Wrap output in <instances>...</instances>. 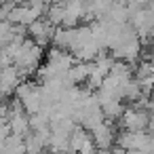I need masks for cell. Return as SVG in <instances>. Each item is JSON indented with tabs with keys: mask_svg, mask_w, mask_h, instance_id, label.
I'll return each mask as SVG.
<instances>
[{
	"mask_svg": "<svg viewBox=\"0 0 154 154\" xmlns=\"http://www.w3.org/2000/svg\"><path fill=\"white\" fill-rule=\"evenodd\" d=\"M40 61H42V47H40V45H36V42L28 36V38H26V42L21 45L19 53H17V57H15L13 66H15V68L21 72V76L26 78V76L36 74V70L42 66Z\"/></svg>",
	"mask_w": 154,
	"mask_h": 154,
	"instance_id": "6da1fadb",
	"label": "cell"
},
{
	"mask_svg": "<svg viewBox=\"0 0 154 154\" xmlns=\"http://www.w3.org/2000/svg\"><path fill=\"white\" fill-rule=\"evenodd\" d=\"M17 99L21 101L23 110L32 116V114H38L42 110V93H40V85H34V82H21L19 89H17Z\"/></svg>",
	"mask_w": 154,
	"mask_h": 154,
	"instance_id": "7a4b0ae2",
	"label": "cell"
},
{
	"mask_svg": "<svg viewBox=\"0 0 154 154\" xmlns=\"http://www.w3.org/2000/svg\"><path fill=\"white\" fill-rule=\"evenodd\" d=\"M70 152H74V154H95L97 148H95L91 131H87L82 127H76L74 133L70 135Z\"/></svg>",
	"mask_w": 154,
	"mask_h": 154,
	"instance_id": "3957f363",
	"label": "cell"
},
{
	"mask_svg": "<svg viewBox=\"0 0 154 154\" xmlns=\"http://www.w3.org/2000/svg\"><path fill=\"white\" fill-rule=\"evenodd\" d=\"M47 63L57 72V74H63V72H70V68L76 63V57L70 53V51H63V49H49L47 53Z\"/></svg>",
	"mask_w": 154,
	"mask_h": 154,
	"instance_id": "277c9868",
	"label": "cell"
},
{
	"mask_svg": "<svg viewBox=\"0 0 154 154\" xmlns=\"http://www.w3.org/2000/svg\"><path fill=\"white\" fill-rule=\"evenodd\" d=\"M21 72L15 68V66H9V68H2L0 70V95L2 97H9L13 93H17L19 85H21Z\"/></svg>",
	"mask_w": 154,
	"mask_h": 154,
	"instance_id": "5b68a950",
	"label": "cell"
},
{
	"mask_svg": "<svg viewBox=\"0 0 154 154\" xmlns=\"http://www.w3.org/2000/svg\"><path fill=\"white\" fill-rule=\"evenodd\" d=\"M28 34H30V38L36 42V45H40V47H45V45H49L51 40H53V34H55V26L49 21V19H36L30 28H28Z\"/></svg>",
	"mask_w": 154,
	"mask_h": 154,
	"instance_id": "8992f818",
	"label": "cell"
},
{
	"mask_svg": "<svg viewBox=\"0 0 154 154\" xmlns=\"http://www.w3.org/2000/svg\"><path fill=\"white\" fill-rule=\"evenodd\" d=\"M66 19L63 28H78V21L87 17V0H63Z\"/></svg>",
	"mask_w": 154,
	"mask_h": 154,
	"instance_id": "52a82bcc",
	"label": "cell"
},
{
	"mask_svg": "<svg viewBox=\"0 0 154 154\" xmlns=\"http://www.w3.org/2000/svg\"><path fill=\"white\" fill-rule=\"evenodd\" d=\"M120 122L127 131H141L150 125V118L143 110H137V108H127L125 114L120 116Z\"/></svg>",
	"mask_w": 154,
	"mask_h": 154,
	"instance_id": "ba28073f",
	"label": "cell"
},
{
	"mask_svg": "<svg viewBox=\"0 0 154 154\" xmlns=\"http://www.w3.org/2000/svg\"><path fill=\"white\" fill-rule=\"evenodd\" d=\"M91 135H93V141H95L97 150H110V148H114L116 133H114V129H112L110 122H101L99 127H95L91 131Z\"/></svg>",
	"mask_w": 154,
	"mask_h": 154,
	"instance_id": "9c48e42d",
	"label": "cell"
},
{
	"mask_svg": "<svg viewBox=\"0 0 154 154\" xmlns=\"http://www.w3.org/2000/svg\"><path fill=\"white\" fill-rule=\"evenodd\" d=\"M36 19H40V17L34 13V9H32L30 5H17V7L9 13V19H7V21H11L13 26H23V28H30Z\"/></svg>",
	"mask_w": 154,
	"mask_h": 154,
	"instance_id": "30bf717a",
	"label": "cell"
},
{
	"mask_svg": "<svg viewBox=\"0 0 154 154\" xmlns=\"http://www.w3.org/2000/svg\"><path fill=\"white\" fill-rule=\"evenodd\" d=\"M9 125H11V131L13 135H19V137H28L32 133V127H30V114L28 112H17V114H9L7 116Z\"/></svg>",
	"mask_w": 154,
	"mask_h": 154,
	"instance_id": "8fae6325",
	"label": "cell"
},
{
	"mask_svg": "<svg viewBox=\"0 0 154 154\" xmlns=\"http://www.w3.org/2000/svg\"><path fill=\"white\" fill-rule=\"evenodd\" d=\"M74 40H76V28H55V34H53V47L57 49H63V51H72L74 47Z\"/></svg>",
	"mask_w": 154,
	"mask_h": 154,
	"instance_id": "7c38bea8",
	"label": "cell"
},
{
	"mask_svg": "<svg viewBox=\"0 0 154 154\" xmlns=\"http://www.w3.org/2000/svg\"><path fill=\"white\" fill-rule=\"evenodd\" d=\"M135 80L141 87V91L148 93L154 87V63L152 61H141L135 70Z\"/></svg>",
	"mask_w": 154,
	"mask_h": 154,
	"instance_id": "4fadbf2b",
	"label": "cell"
},
{
	"mask_svg": "<svg viewBox=\"0 0 154 154\" xmlns=\"http://www.w3.org/2000/svg\"><path fill=\"white\" fill-rule=\"evenodd\" d=\"M108 19L114 23H127L131 19V9L127 7L125 0H114L110 7V13H108Z\"/></svg>",
	"mask_w": 154,
	"mask_h": 154,
	"instance_id": "5bb4252c",
	"label": "cell"
},
{
	"mask_svg": "<svg viewBox=\"0 0 154 154\" xmlns=\"http://www.w3.org/2000/svg\"><path fill=\"white\" fill-rule=\"evenodd\" d=\"M45 150H49V139L40 133H30L26 137V152L28 154H45Z\"/></svg>",
	"mask_w": 154,
	"mask_h": 154,
	"instance_id": "9a60e30c",
	"label": "cell"
},
{
	"mask_svg": "<svg viewBox=\"0 0 154 154\" xmlns=\"http://www.w3.org/2000/svg\"><path fill=\"white\" fill-rule=\"evenodd\" d=\"M89 74H91V63H85V61H76V63L70 68V72H68L70 80H72L76 87H78L80 82H85V85H87Z\"/></svg>",
	"mask_w": 154,
	"mask_h": 154,
	"instance_id": "2e32d148",
	"label": "cell"
},
{
	"mask_svg": "<svg viewBox=\"0 0 154 154\" xmlns=\"http://www.w3.org/2000/svg\"><path fill=\"white\" fill-rule=\"evenodd\" d=\"M49 152L51 154H70V137L53 133V137L49 141Z\"/></svg>",
	"mask_w": 154,
	"mask_h": 154,
	"instance_id": "e0dca14e",
	"label": "cell"
},
{
	"mask_svg": "<svg viewBox=\"0 0 154 154\" xmlns=\"http://www.w3.org/2000/svg\"><path fill=\"white\" fill-rule=\"evenodd\" d=\"M103 110V116H106V122H112V120H118L122 114H125V108L120 103V99H114V101H108L101 106Z\"/></svg>",
	"mask_w": 154,
	"mask_h": 154,
	"instance_id": "ac0fdd59",
	"label": "cell"
},
{
	"mask_svg": "<svg viewBox=\"0 0 154 154\" xmlns=\"http://www.w3.org/2000/svg\"><path fill=\"white\" fill-rule=\"evenodd\" d=\"M47 19L53 23V26H63V19H66V7H63V0L61 2H55L47 9Z\"/></svg>",
	"mask_w": 154,
	"mask_h": 154,
	"instance_id": "d6986e66",
	"label": "cell"
},
{
	"mask_svg": "<svg viewBox=\"0 0 154 154\" xmlns=\"http://www.w3.org/2000/svg\"><path fill=\"white\" fill-rule=\"evenodd\" d=\"M2 154H28L26 152V139L19 137V135H9Z\"/></svg>",
	"mask_w": 154,
	"mask_h": 154,
	"instance_id": "ffe728a7",
	"label": "cell"
},
{
	"mask_svg": "<svg viewBox=\"0 0 154 154\" xmlns=\"http://www.w3.org/2000/svg\"><path fill=\"white\" fill-rule=\"evenodd\" d=\"M30 127H32V131H34V133L45 131V129H51V118H49L45 112L32 114V116H30Z\"/></svg>",
	"mask_w": 154,
	"mask_h": 154,
	"instance_id": "44dd1931",
	"label": "cell"
},
{
	"mask_svg": "<svg viewBox=\"0 0 154 154\" xmlns=\"http://www.w3.org/2000/svg\"><path fill=\"white\" fill-rule=\"evenodd\" d=\"M125 2H127V7H129L131 13H133V11H139V9L148 2V0H125Z\"/></svg>",
	"mask_w": 154,
	"mask_h": 154,
	"instance_id": "7402d4cb",
	"label": "cell"
},
{
	"mask_svg": "<svg viewBox=\"0 0 154 154\" xmlns=\"http://www.w3.org/2000/svg\"><path fill=\"white\" fill-rule=\"evenodd\" d=\"M129 154H150V152L148 150H131Z\"/></svg>",
	"mask_w": 154,
	"mask_h": 154,
	"instance_id": "603a6c76",
	"label": "cell"
},
{
	"mask_svg": "<svg viewBox=\"0 0 154 154\" xmlns=\"http://www.w3.org/2000/svg\"><path fill=\"white\" fill-rule=\"evenodd\" d=\"M13 2H15V5H28L30 0H13Z\"/></svg>",
	"mask_w": 154,
	"mask_h": 154,
	"instance_id": "cb8c5ba5",
	"label": "cell"
},
{
	"mask_svg": "<svg viewBox=\"0 0 154 154\" xmlns=\"http://www.w3.org/2000/svg\"><path fill=\"white\" fill-rule=\"evenodd\" d=\"M95 154H110V152H108V150H97Z\"/></svg>",
	"mask_w": 154,
	"mask_h": 154,
	"instance_id": "d4e9b609",
	"label": "cell"
},
{
	"mask_svg": "<svg viewBox=\"0 0 154 154\" xmlns=\"http://www.w3.org/2000/svg\"><path fill=\"white\" fill-rule=\"evenodd\" d=\"M5 2H9V0H0V5H5Z\"/></svg>",
	"mask_w": 154,
	"mask_h": 154,
	"instance_id": "484cf974",
	"label": "cell"
}]
</instances>
